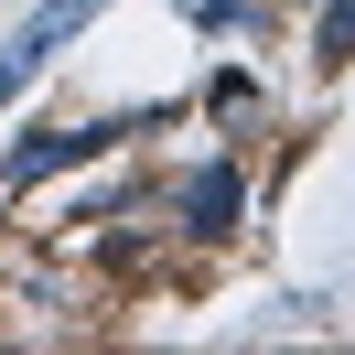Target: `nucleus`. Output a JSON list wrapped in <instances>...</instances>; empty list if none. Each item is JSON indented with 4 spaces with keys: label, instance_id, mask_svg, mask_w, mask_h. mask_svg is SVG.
<instances>
[{
    "label": "nucleus",
    "instance_id": "obj_5",
    "mask_svg": "<svg viewBox=\"0 0 355 355\" xmlns=\"http://www.w3.org/2000/svg\"><path fill=\"white\" fill-rule=\"evenodd\" d=\"M312 65H355V0H323V22H312Z\"/></svg>",
    "mask_w": 355,
    "mask_h": 355
},
{
    "label": "nucleus",
    "instance_id": "obj_2",
    "mask_svg": "<svg viewBox=\"0 0 355 355\" xmlns=\"http://www.w3.org/2000/svg\"><path fill=\"white\" fill-rule=\"evenodd\" d=\"M87 22H97V0H44V11H33V22L11 33V44H0V108H11V97H22L33 76L54 65V44H76Z\"/></svg>",
    "mask_w": 355,
    "mask_h": 355
},
{
    "label": "nucleus",
    "instance_id": "obj_1",
    "mask_svg": "<svg viewBox=\"0 0 355 355\" xmlns=\"http://www.w3.org/2000/svg\"><path fill=\"white\" fill-rule=\"evenodd\" d=\"M140 119H54V130H33L22 151H11V194H33V183H54V173H87L97 151H119Z\"/></svg>",
    "mask_w": 355,
    "mask_h": 355
},
{
    "label": "nucleus",
    "instance_id": "obj_3",
    "mask_svg": "<svg viewBox=\"0 0 355 355\" xmlns=\"http://www.w3.org/2000/svg\"><path fill=\"white\" fill-rule=\"evenodd\" d=\"M173 216L194 226V237H237V216H248V162H205V173H183V183H173Z\"/></svg>",
    "mask_w": 355,
    "mask_h": 355
},
{
    "label": "nucleus",
    "instance_id": "obj_4",
    "mask_svg": "<svg viewBox=\"0 0 355 355\" xmlns=\"http://www.w3.org/2000/svg\"><path fill=\"white\" fill-rule=\"evenodd\" d=\"M183 22H194V33H248V44H259V33H269V0H194Z\"/></svg>",
    "mask_w": 355,
    "mask_h": 355
},
{
    "label": "nucleus",
    "instance_id": "obj_6",
    "mask_svg": "<svg viewBox=\"0 0 355 355\" xmlns=\"http://www.w3.org/2000/svg\"><path fill=\"white\" fill-rule=\"evenodd\" d=\"M205 108H216V119H248V108H259V76H248V65H226L216 87H205Z\"/></svg>",
    "mask_w": 355,
    "mask_h": 355
}]
</instances>
